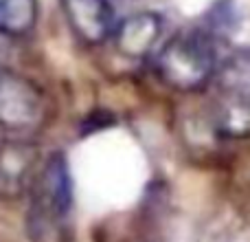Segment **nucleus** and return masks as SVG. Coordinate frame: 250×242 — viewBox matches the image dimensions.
Listing matches in <instances>:
<instances>
[{
	"mask_svg": "<svg viewBox=\"0 0 250 242\" xmlns=\"http://www.w3.org/2000/svg\"><path fill=\"white\" fill-rule=\"evenodd\" d=\"M46 117V99L38 84L0 66V128L18 137L35 132Z\"/></svg>",
	"mask_w": 250,
	"mask_h": 242,
	"instance_id": "nucleus-3",
	"label": "nucleus"
},
{
	"mask_svg": "<svg viewBox=\"0 0 250 242\" xmlns=\"http://www.w3.org/2000/svg\"><path fill=\"white\" fill-rule=\"evenodd\" d=\"M73 209V178L68 161L62 152H53L38 169L31 185L29 231L33 240H42L48 227L66 218Z\"/></svg>",
	"mask_w": 250,
	"mask_h": 242,
	"instance_id": "nucleus-2",
	"label": "nucleus"
},
{
	"mask_svg": "<svg viewBox=\"0 0 250 242\" xmlns=\"http://www.w3.org/2000/svg\"><path fill=\"white\" fill-rule=\"evenodd\" d=\"M215 84L224 99L250 106V48H239L222 62Z\"/></svg>",
	"mask_w": 250,
	"mask_h": 242,
	"instance_id": "nucleus-7",
	"label": "nucleus"
},
{
	"mask_svg": "<svg viewBox=\"0 0 250 242\" xmlns=\"http://www.w3.org/2000/svg\"><path fill=\"white\" fill-rule=\"evenodd\" d=\"M38 0H0V35H29L38 24Z\"/></svg>",
	"mask_w": 250,
	"mask_h": 242,
	"instance_id": "nucleus-8",
	"label": "nucleus"
},
{
	"mask_svg": "<svg viewBox=\"0 0 250 242\" xmlns=\"http://www.w3.org/2000/svg\"><path fill=\"white\" fill-rule=\"evenodd\" d=\"M156 75L173 91H198L220 69L215 38L202 29H187L171 35L156 55Z\"/></svg>",
	"mask_w": 250,
	"mask_h": 242,
	"instance_id": "nucleus-1",
	"label": "nucleus"
},
{
	"mask_svg": "<svg viewBox=\"0 0 250 242\" xmlns=\"http://www.w3.org/2000/svg\"><path fill=\"white\" fill-rule=\"evenodd\" d=\"M35 152L33 143L26 139L18 141H7L0 145V196H13L22 194L29 185H33L35 178Z\"/></svg>",
	"mask_w": 250,
	"mask_h": 242,
	"instance_id": "nucleus-5",
	"label": "nucleus"
},
{
	"mask_svg": "<svg viewBox=\"0 0 250 242\" xmlns=\"http://www.w3.org/2000/svg\"><path fill=\"white\" fill-rule=\"evenodd\" d=\"M70 31L83 44H104L114 33V7L110 0H60Z\"/></svg>",
	"mask_w": 250,
	"mask_h": 242,
	"instance_id": "nucleus-4",
	"label": "nucleus"
},
{
	"mask_svg": "<svg viewBox=\"0 0 250 242\" xmlns=\"http://www.w3.org/2000/svg\"><path fill=\"white\" fill-rule=\"evenodd\" d=\"M163 33V18L154 11H138L114 26V47L125 57H145L158 44Z\"/></svg>",
	"mask_w": 250,
	"mask_h": 242,
	"instance_id": "nucleus-6",
	"label": "nucleus"
}]
</instances>
